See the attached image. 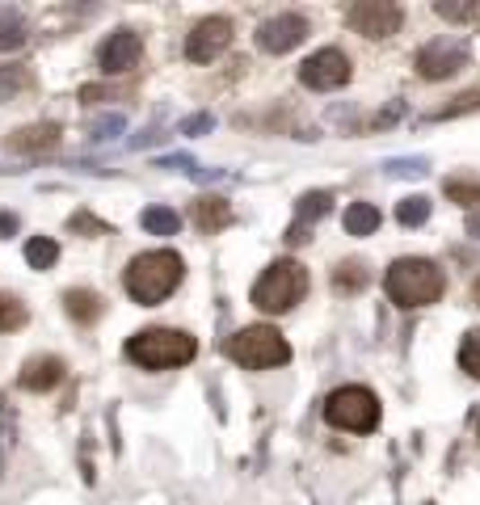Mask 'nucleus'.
<instances>
[{
  "instance_id": "obj_1",
  "label": "nucleus",
  "mask_w": 480,
  "mask_h": 505,
  "mask_svg": "<svg viewBox=\"0 0 480 505\" xmlns=\"http://www.w3.org/2000/svg\"><path fill=\"white\" fill-rule=\"evenodd\" d=\"M181 278H186V266H181L178 253H173V248H152V253L131 257V266H127V274H123V287L135 303L152 308V303L169 300V295L181 287Z\"/></svg>"
},
{
  "instance_id": "obj_2",
  "label": "nucleus",
  "mask_w": 480,
  "mask_h": 505,
  "mask_svg": "<svg viewBox=\"0 0 480 505\" xmlns=\"http://www.w3.org/2000/svg\"><path fill=\"white\" fill-rule=\"evenodd\" d=\"M384 291L397 308H425V303H439L447 291V274L434 266L430 257H400L388 266L384 274Z\"/></svg>"
},
{
  "instance_id": "obj_3",
  "label": "nucleus",
  "mask_w": 480,
  "mask_h": 505,
  "mask_svg": "<svg viewBox=\"0 0 480 505\" xmlns=\"http://www.w3.org/2000/svg\"><path fill=\"white\" fill-rule=\"evenodd\" d=\"M198 354V342H194L186 328H144V333H131L127 342V358L144 370H173L194 362Z\"/></svg>"
},
{
  "instance_id": "obj_4",
  "label": "nucleus",
  "mask_w": 480,
  "mask_h": 505,
  "mask_svg": "<svg viewBox=\"0 0 480 505\" xmlns=\"http://www.w3.org/2000/svg\"><path fill=\"white\" fill-rule=\"evenodd\" d=\"M303 291H308V270H303L300 261L283 257V261H275V266H266V274L253 283V295H249V300H253L257 312L283 316L303 300Z\"/></svg>"
},
{
  "instance_id": "obj_5",
  "label": "nucleus",
  "mask_w": 480,
  "mask_h": 505,
  "mask_svg": "<svg viewBox=\"0 0 480 505\" xmlns=\"http://www.w3.org/2000/svg\"><path fill=\"white\" fill-rule=\"evenodd\" d=\"M228 354H232L236 367L245 370H270V367H283L291 362V345L287 337L270 325H249L240 328L232 342H228Z\"/></svg>"
},
{
  "instance_id": "obj_6",
  "label": "nucleus",
  "mask_w": 480,
  "mask_h": 505,
  "mask_svg": "<svg viewBox=\"0 0 480 505\" xmlns=\"http://www.w3.org/2000/svg\"><path fill=\"white\" fill-rule=\"evenodd\" d=\"M325 422L337 430H350V434H367L380 422V396L362 383H345L325 400Z\"/></svg>"
},
{
  "instance_id": "obj_7",
  "label": "nucleus",
  "mask_w": 480,
  "mask_h": 505,
  "mask_svg": "<svg viewBox=\"0 0 480 505\" xmlns=\"http://www.w3.org/2000/svg\"><path fill=\"white\" fill-rule=\"evenodd\" d=\"M300 81L316 93H333V89H342L350 81V55L337 51V47H320L316 55H308L300 68Z\"/></svg>"
},
{
  "instance_id": "obj_8",
  "label": "nucleus",
  "mask_w": 480,
  "mask_h": 505,
  "mask_svg": "<svg viewBox=\"0 0 480 505\" xmlns=\"http://www.w3.org/2000/svg\"><path fill=\"white\" fill-rule=\"evenodd\" d=\"M345 22L362 39H392L400 30V22H405V13L397 4H388V0H358V4H350Z\"/></svg>"
},
{
  "instance_id": "obj_9",
  "label": "nucleus",
  "mask_w": 480,
  "mask_h": 505,
  "mask_svg": "<svg viewBox=\"0 0 480 505\" xmlns=\"http://www.w3.org/2000/svg\"><path fill=\"white\" fill-rule=\"evenodd\" d=\"M228 42H232V17H203L198 26L186 34V55H190L194 64H211V59H220L228 51Z\"/></svg>"
},
{
  "instance_id": "obj_10",
  "label": "nucleus",
  "mask_w": 480,
  "mask_h": 505,
  "mask_svg": "<svg viewBox=\"0 0 480 505\" xmlns=\"http://www.w3.org/2000/svg\"><path fill=\"white\" fill-rule=\"evenodd\" d=\"M303 39H308V17L303 13H278V17H266L257 26V47L266 55H287Z\"/></svg>"
},
{
  "instance_id": "obj_11",
  "label": "nucleus",
  "mask_w": 480,
  "mask_h": 505,
  "mask_svg": "<svg viewBox=\"0 0 480 505\" xmlns=\"http://www.w3.org/2000/svg\"><path fill=\"white\" fill-rule=\"evenodd\" d=\"M467 68V47L464 42H425L422 51H417V72H422L425 81H447L455 72Z\"/></svg>"
},
{
  "instance_id": "obj_12",
  "label": "nucleus",
  "mask_w": 480,
  "mask_h": 505,
  "mask_svg": "<svg viewBox=\"0 0 480 505\" xmlns=\"http://www.w3.org/2000/svg\"><path fill=\"white\" fill-rule=\"evenodd\" d=\"M101 72L106 76H123V72L139 68V59H144V39H139L135 30H114L110 39L101 42Z\"/></svg>"
},
{
  "instance_id": "obj_13",
  "label": "nucleus",
  "mask_w": 480,
  "mask_h": 505,
  "mask_svg": "<svg viewBox=\"0 0 480 505\" xmlns=\"http://www.w3.org/2000/svg\"><path fill=\"white\" fill-rule=\"evenodd\" d=\"M64 358L56 354H34L26 358V367H22V375H17V383L26 387V392H51L59 379H64Z\"/></svg>"
},
{
  "instance_id": "obj_14",
  "label": "nucleus",
  "mask_w": 480,
  "mask_h": 505,
  "mask_svg": "<svg viewBox=\"0 0 480 505\" xmlns=\"http://www.w3.org/2000/svg\"><path fill=\"white\" fill-rule=\"evenodd\" d=\"M59 144V126L56 123H34V126H22L9 135V148L22 152V156H39V152H51Z\"/></svg>"
},
{
  "instance_id": "obj_15",
  "label": "nucleus",
  "mask_w": 480,
  "mask_h": 505,
  "mask_svg": "<svg viewBox=\"0 0 480 505\" xmlns=\"http://www.w3.org/2000/svg\"><path fill=\"white\" fill-rule=\"evenodd\" d=\"M64 303H68V316L76 320V325H93L97 316L106 312V308H101V295H97V291H89V287L68 291V295H64Z\"/></svg>"
},
{
  "instance_id": "obj_16",
  "label": "nucleus",
  "mask_w": 480,
  "mask_h": 505,
  "mask_svg": "<svg viewBox=\"0 0 480 505\" xmlns=\"http://www.w3.org/2000/svg\"><path fill=\"white\" fill-rule=\"evenodd\" d=\"M329 203H333L329 194H303V198H300V219L291 223V232H287L291 245H303V228L325 215V211H329Z\"/></svg>"
},
{
  "instance_id": "obj_17",
  "label": "nucleus",
  "mask_w": 480,
  "mask_h": 505,
  "mask_svg": "<svg viewBox=\"0 0 480 505\" xmlns=\"http://www.w3.org/2000/svg\"><path fill=\"white\" fill-rule=\"evenodd\" d=\"M194 223L203 228V232H220L232 223V206L223 203V198H198L194 203Z\"/></svg>"
},
{
  "instance_id": "obj_18",
  "label": "nucleus",
  "mask_w": 480,
  "mask_h": 505,
  "mask_svg": "<svg viewBox=\"0 0 480 505\" xmlns=\"http://www.w3.org/2000/svg\"><path fill=\"white\" fill-rule=\"evenodd\" d=\"M367 283H371V270H367V261H358V257L342 261V266L333 270V287L342 291V295H358Z\"/></svg>"
},
{
  "instance_id": "obj_19",
  "label": "nucleus",
  "mask_w": 480,
  "mask_h": 505,
  "mask_svg": "<svg viewBox=\"0 0 480 505\" xmlns=\"http://www.w3.org/2000/svg\"><path fill=\"white\" fill-rule=\"evenodd\" d=\"M380 206L375 203H350L345 206V232L350 236H371L375 228H380Z\"/></svg>"
},
{
  "instance_id": "obj_20",
  "label": "nucleus",
  "mask_w": 480,
  "mask_h": 505,
  "mask_svg": "<svg viewBox=\"0 0 480 505\" xmlns=\"http://www.w3.org/2000/svg\"><path fill=\"white\" fill-rule=\"evenodd\" d=\"M139 223H144V232H152V236H178V228H181L178 211H169V206H148V211L139 215Z\"/></svg>"
},
{
  "instance_id": "obj_21",
  "label": "nucleus",
  "mask_w": 480,
  "mask_h": 505,
  "mask_svg": "<svg viewBox=\"0 0 480 505\" xmlns=\"http://www.w3.org/2000/svg\"><path fill=\"white\" fill-rule=\"evenodd\" d=\"M30 84H34L30 68H22V64H4V68H0V106L13 101L17 93H26Z\"/></svg>"
},
{
  "instance_id": "obj_22",
  "label": "nucleus",
  "mask_w": 480,
  "mask_h": 505,
  "mask_svg": "<svg viewBox=\"0 0 480 505\" xmlns=\"http://www.w3.org/2000/svg\"><path fill=\"white\" fill-rule=\"evenodd\" d=\"M442 194L459 206H480V178H447Z\"/></svg>"
},
{
  "instance_id": "obj_23",
  "label": "nucleus",
  "mask_w": 480,
  "mask_h": 505,
  "mask_svg": "<svg viewBox=\"0 0 480 505\" xmlns=\"http://www.w3.org/2000/svg\"><path fill=\"white\" fill-rule=\"evenodd\" d=\"M26 22L22 13H9V9H0V51H17L22 42H26Z\"/></svg>"
},
{
  "instance_id": "obj_24",
  "label": "nucleus",
  "mask_w": 480,
  "mask_h": 505,
  "mask_svg": "<svg viewBox=\"0 0 480 505\" xmlns=\"http://www.w3.org/2000/svg\"><path fill=\"white\" fill-rule=\"evenodd\" d=\"M26 261L34 266V270H51V266L59 261V245L56 240H47V236H34V240L26 245Z\"/></svg>"
},
{
  "instance_id": "obj_25",
  "label": "nucleus",
  "mask_w": 480,
  "mask_h": 505,
  "mask_svg": "<svg viewBox=\"0 0 480 505\" xmlns=\"http://www.w3.org/2000/svg\"><path fill=\"white\" fill-rule=\"evenodd\" d=\"M397 219L405 223V228H422L425 219H430V198H422V194L405 198V203L397 206Z\"/></svg>"
},
{
  "instance_id": "obj_26",
  "label": "nucleus",
  "mask_w": 480,
  "mask_h": 505,
  "mask_svg": "<svg viewBox=\"0 0 480 505\" xmlns=\"http://www.w3.org/2000/svg\"><path fill=\"white\" fill-rule=\"evenodd\" d=\"M30 320L26 303L13 300V295H0V333H13V328H22Z\"/></svg>"
},
{
  "instance_id": "obj_27",
  "label": "nucleus",
  "mask_w": 480,
  "mask_h": 505,
  "mask_svg": "<svg viewBox=\"0 0 480 505\" xmlns=\"http://www.w3.org/2000/svg\"><path fill=\"white\" fill-rule=\"evenodd\" d=\"M459 367H464L472 379H480V328H472L464 337V345H459Z\"/></svg>"
},
{
  "instance_id": "obj_28",
  "label": "nucleus",
  "mask_w": 480,
  "mask_h": 505,
  "mask_svg": "<svg viewBox=\"0 0 480 505\" xmlns=\"http://www.w3.org/2000/svg\"><path fill=\"white\" fill-rule=\"evenodd\" d=\"M434 9H439V17H447V22H464V17L480 13L476 4H434Z\"/></svg>"
},
{
  "instance_id": "obj_29",
  "label": "nucleus",
  "mask_w": 480,
  "mask_h": 505,
  "mask_svg": "<svg viewBox=\"0 0 480 505\" xmlns=\"http://www.w3.org/2000/svg\"><path fill=\"white\" fill-rule=\"evenodd\" d=\"M13 232H17V215L0 211V236H13Z\"/></svg>"
},
{
  "instance_id": "obj_30",
  "label": "nucleus",
  "mask_w": 480,
  "mask_h": 505,
  "mask_svg": "<svg viewBox=\"0 0 480 505\" xmlns=\"http://www.w3.org/2000/svg\"><path fill=\"white\" fill-rule=\"evenodd\" d=\"M467 232H472V236H476V240H480V215H472V219H467Z\"/></svg>"
},
{
  "instance_id": "obj_31",
  "label": "nucleus",
  "mask_w": 480,
  "mask_h": 505,
  "mask_svg": "<svg viewBox=\"0 0 480 505\" xmlns=\"http://www.w3.org/2000/svg\"><path fill=\"white\" fill-rule=\"evenodd\" d=\"M472 303H476V308H480V278H476V283H472Z\"/></svg>"
},
{
  "instance_id": "obj_32",
  "label": "nucleus",
  "mask_w": 480,
  "mask_h": 505,
  "mask_svg": "<svg viewBox=\"0 0 480 505\" xmlns=\"http://www.w3.org/2000/svg\"><path fill=\"white\" fill-rule=\"evenodd\" d=\"M476 434H480V425H476Z\"/></svg>"
}]
</instances>
